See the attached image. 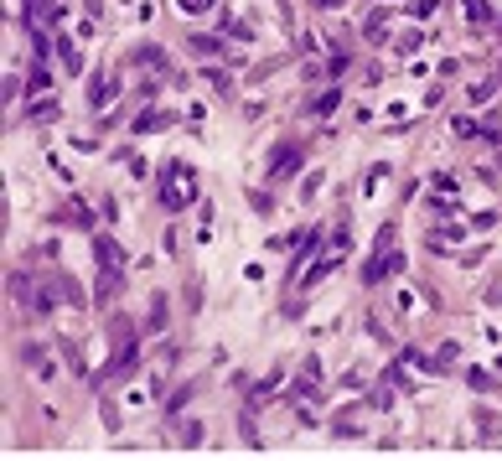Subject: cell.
<instances>
[{"mask_svg": "<svg viewBox=\"0 0 502 461\" xmlns=\"http://www.w3.org/2000/svg\"><path fill=\"white\" fill-rule=\"evenodd\" d=\"M295 161H300V156L290 151V145H280V151H275V166H270V176H290V171H295Z\"/></svg>", "mask_w": 502, "mask_h": 461, "instance_id": "2", "label": "cell"}, {"mask_svg": "<svg viewBox=\"0 0 502 461\" xmlns=\"http://www.w3.org/2000/svg\"><path fill=\"white\" fill-rule=\"evenodd\" d=\"M161 192H166V207H187L192 197H197V176H192L187 161H176V166H171V176H166Z\"/></svg>", "mask_w": 502, "mask_h": 461, "instance_id": "1", "label": "cell"}]
</instances>
